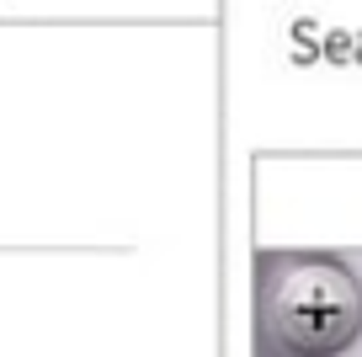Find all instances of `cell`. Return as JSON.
<instances>
[{"instance_id":"cell-1","label":"cell","mask_w":362,"mask_h":357,"mask_svg":"<svg viewBox=\"0 0 362 357\" xmlns=\"http://www.w3.org/2000/svg\"><path fill=\"white\" fill-rule=\"evenodd\" d=\"M362 336V283L341 256L277 251L256 272L261 357H341Z\"/></svg>"}]
</instances>
